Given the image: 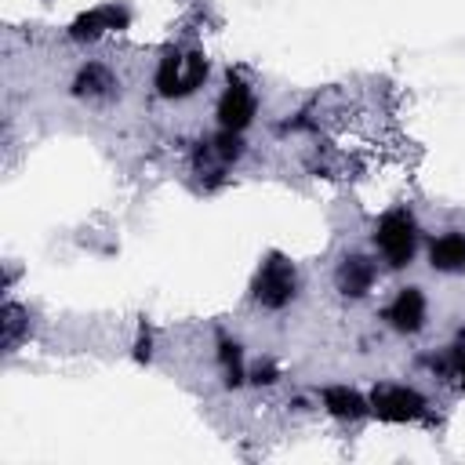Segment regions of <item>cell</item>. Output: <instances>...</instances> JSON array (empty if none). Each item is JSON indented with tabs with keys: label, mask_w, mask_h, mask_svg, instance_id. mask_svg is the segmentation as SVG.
Listing matches in <instances>:
<instances>
[{
	"label": "cell",
	"mask_w": 465,
	"mask_h": 465,
	"mask_svg": "<svg viewBox=\"0 0 465 465\" xmlns=\"http://www.w3.org/2000/svg\"><path fill=\"white\" fill-rule=\"evenodd\" d=\"M385 320H389V327L400 331V334L421 331V323H425V294H421L418 287H403V291L389 302Z\"/></svg>",
	"instance_id": "6"
},
{
	"label": "cell",
	"mask_w": 465,
	"mask_h": 465,
	"mask_svg": "<svg viewBox=\"0 0 465 465\" xmlns=\"http://www.w3.org/2000/svg\"><path fill=\"white\" fill-rule=\"evenodd\" d=\"M374 243H378L381 258L392 269H403L414 258V251H418V225H414V218L403 207L385 211L381 222H378V229H374Z\"/></svg>",
	"instance_id": "2"
},
{
	"label": "cell",
	"mask_w": 465,
	"mask_h": 465,
	"mask_svg": "<svg viewBox=\"0 0 465 465\" xmlns=\"http://www.w3.org/2000/svg\"><path fill=\"white\" fill-rule=\"evenodd\" d=\"M222 363H225V374H229L225 381H229V385H236V381L243 378V374H240V345H236V341H232V345H229V341H222Z\"/></svg>",
	"instance_id": "13"
},
{
	"label": "cell",
	"mask_w": 465,
	"mask_h": 465,
	"mask_svg": "<svg viewBox=\"0 0 465 465\" xmlns=\"http://www.w3.org/2000/svg\"><path fill=\"white\" fill-rule=\"evenodd\" d=\"M429 262L440 272H461L465 269V236L461 232H443L429 247Z\"/></svg>",
	"instance_id": "9"
},
{
	"label": "cell",
	"mask_w": 465,
	"mask_h": 465,
	"mask_svg": "<svg viewBox=\"0 0 465 465\" xmlns=\"http://www.w3.org/2000/svg\"><path fill=\"white\" fill-rule=\"evenodd\" d=\"M127 22H131V15H127L124 7L105 4V7H98V11H91V15H80V18L73 22V36H76V40H94V36H102L105 29H124Z\"/></svg>",
	"instance_id": "8"
},
{
	"label": "cell",
	"mask_w": 465,
	"mask_h": 465,
	"mask_svg": "<svg viewBox=\"0 0 465 465\" xmlns=\"http://www.w3.org/2000/svg\"><path fill=\"white\" fill-rule=\"evenodd\" d=\"M254 109H258V102H254L251 84L243 76H232L229 73V84H225V91L218 98V124L225 131H243L254 120Z\"/></svg>",
	"instance_id": "4"
},
{
	"label": "cell",
	"mask_w": 465,
	"mask_h": 465,
	"mask_svg": "<svg viewBox=\"0 0 465 465\" xmlns=\"http://www.w3.org/2000/svg\"><path fill=\"white\" fill-rule=\"evenodd\" d=\"M254 381H272V367H269V363H265V367L258 363V367H254Z\"/></svg>",
	"instance_id": "14"
},
{
	"label": "cell",
	"mask_w": 465,
	"mask_h": 465,
	"mask_svg": "<svg viewBox=\"0 0 465 465\" xmlns=\"http://www.w3.org/2000/svg\"><path fill=\"white\" fill-rule=\"evenodd\" d=\"M334 280H338V291L345 298H363L371 291V283H374V262L367 254H345L338 272H334Z\"/></svg>",
	"instance_id": "7"
},
{
	"label": "cell",
	"mask_w": 465,
	"mask_h": 465,
	"mask_svg": "<svg viewBox=\"0 0 465 465\" xmlns=\"http://www.w3.org/2000/svg\"><path fill=\"white\" fill-rule=\"evenodd\" d=\"M323 407H327L334 418H352V421L367 414V400H363L360 392L345 389V385H334V389H327V392H323Z\"/></svg>",
	"instance_id": "11"
},
{
	"label": "cell",
	"mask_w": 465,
	"mask_h": 465,
	"mask_svg": "<svg viewBox=\"0 0 465 465\" xmlns=\"http://www.w3.org/2000/svg\"><path fill=\"white\" fill-rule=\"evenodd\" d=\"M211 149H214V156L222 160V163H229V160H240L243 156V142H240V131H218V138L211 142Z\"/></svg>",
	"instance_id": "12"
},
{
	"label": "cell",
	"mask_w": 465,
	"mask_h": 465,
	"mask_svg": "<svg viewBox=\"0 0 465 465\" xmlns=\"http://www.w3.org/2000/svg\"><path fill=\"white\" fill-rule=\"evenodd\" d=\"M371 411L385 421H411V418L425 414V396L407 385H381L371 396Z\"/></svg>",
	"instance_id": "5"
},
{
	"label": "cell",
	"mask_w": 465,
	"mask_h": 465,
	"mask_svg": "<svg viewBox=\"0 0 465 465\" xmlns=\"http://www.w3.org/2000/svg\"><path fill=\"white\" fill-rule=\"evenodd\" d=\"M113 87H116V80H113L109 65H102V62H87L73 80V94H80V98H109Z\"/></svg>",
	"instance_id": "10"
},
{
	"label": "cell",
	"mask_w": 465,
	"mask_h": 465,
	"mask_svg": "<svg viewBox=\"0 0 465 465\" xmlns=\"http://www.w3.org/2000/svg\"><path fill=\"white\" fill-rule=\"evenodd\" d=\"M211 65L200 51H167L156 69V91L163 98H185L203 87Z\"/></svg>",
	"instance_id": "1"
},
{
	"label": "cell",
	"mask_w": 465,
	"mask_h": 465,
	"mask_svg": "<svg viewBox=\"0 0 465 465\" xmlns=\"http://www.w3.org/2000/svg\"><path fill=\"white\" fill-rule=\"evenodd\" d=\"M294 291H298V272L280 254H272L254 276V302L265 309H283L294 298Z\"/></svg>",
	"instance_id": "3"
}]
</instances>
